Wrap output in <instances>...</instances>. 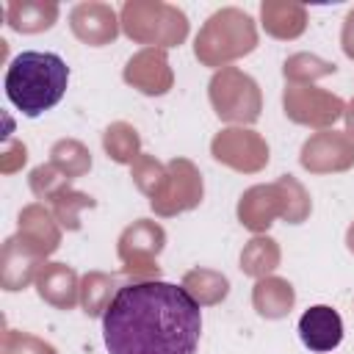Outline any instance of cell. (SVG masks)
<instances>
[{
    "label": "cell",
    "instance_id": "5bb4252c",
    "mask_svg": "<svg viewBox=\"0 0 354 354\" xmlns=\"http://www.w3.org/2000/svg\"><path fill=\"white\" fill-rule=\"evenodd\" d=\"M41 266H44V257L36 254L30 246H25L17 235H11L3 243V254H0V285H3V290H8V293L25 290L30 282H36Z\"/></svg>",
    "mask_w": 354,
    "mask_h": 354
},
{
    "label": "cell",
    "instance_id": "f1b7e54d",
    "mask_svg": "<svg viewBox=\"0 0 354 354\" xmlns=\"http://www.w3.org/2000/svg\"><path fill=\"white\" fill-rule=\"evenodd\" d=\"M28 185H30V191H33V196H39V199H53L58 191H64L66 185H69V180L53 166V163H41V166H36L33 171H30V177H28Z\"/></svg>",
    "mask_w": 354,
    "mask_h": 354
},
{
    "label": "cell",
    "instance_id": "484cf974",
    "mask_svg": "<svg viewBox=\"0 0 354 354\" xmlns=\"http://www.w3.org/2000/svg\"><path fill=\"white\" fill-rule=\"evenodd\" d=\"M337 66L321 55H313V53H296L285 61L282 66V75L288 83H296V86H310L313 80L318 77H326V75H335Z\"/></svg>",
    "mask_w": 354,
    "mask_h": 354
},
{
    "label": "cell",
    "instance_id": "7a4b0ae2",
    "mask_svg": "<svg viewBox=\"0 0 354 354\" xmlns=\"http://www.w3.org/2000/svg\"><path fill=\"white\" fill-rule=\"evenodd\" d=\"M66 83L69 66L55 53L25 50L14 55L6 69V97L28 119H36L44 111L55 108L66 94Z\"/></svg>",
    "mask_w": 354,
    "mask_h": 354
},
{
    "label": "cell",
    "instance_id": "4fadbf2b",
    "mask_svg": "<svg viewBox=\"0 0 354 354\" xmlns=\"http://www.w3.org/2000/svg\"><path fill=\"white\" fill-rule=\"evenodd\" d=\"M122 77H124L127 86H133L136 91H141L147 97H160V94H166L174 86V72L169 66L166 50H160V47L138 50L127 61Z\"/></svg>",
    "mask_w": 354,
    "mask_h": 354
},
{
    "label": "cell",
    "instance_id": "4316f807",
    "mask_svg": "<svg viewBox=\"0 0 354 354\" xmlns=\"http://www.w3.org/2000/svg\"><path fill=\"white\" fill-rule=\"evenodd\" d=\"M50 205H53V216L58 218V224H61L64 230H72V232H75V230H80V210L94 207L97 202H94L88 194H83V191L66 185L64 191H58V194L50 199Z\"/></svg>",
    "mask_w": 354,
    "mask_h": 354
},
{
    "label": "cell",
    "instance_id": "1f68e13d",
    "mask_svg": "<svg viewBox=\"0 0 354 354\" xmlns=\"http://www.w3.org/2000/svg\"><path fill=\"white\" fill-rule=\"evenodd\" d=\"M340 47L346 53V58L354 61V8L346 14L343 19V30H340Z\"/></svg>",
    "mask_w": 354,
    "mask_h": 354
},
{
    "label": "cell",
    "instance_id": "3957f363",
    "mask_svg": "<svg viewBox=\"0 0 354 354\" xmlns=\"http://www.w3.org/2000/svg\"><path fill=\"white\" fill-rule=\"evenodd\" d=\"M257 47V25L254 19L235 6H224L213 11L194 39V55L202 66L224 69L232 61L249 55Z\"/></svg>",
    "mask_w": 354,
    "mask_h": 354
},
{
    "label": "cell",
    "instance_id": "7c38bea8",
    "mask_svg": "<svg viewBox=\"0 0 354 354\" xmlns=\"http://www.w3.org/2000/svg\"><path fill=\"white\" fill-rule=\"evenodd\" d=\"M69 28H72L75 39H80L83 44L105 47L119 36L122 19L113 11V6L100 3V0H86L69 11Z\"/></svg>",
    "mask_w": 354,
    "mask_h": 354
},
{
    "label": "cell",
    "instance_id": "277c9868",
    "mask_svg": "<svg viewBox=\"0 0 354 354\" xmlns=\"http://www.w3.org/2000/svg\"><path fill=\"white\" fill-rule=\"evenodd\" d=\"M122 30L136 44L147 47H180L188 36V17L163 0H127L119 11Z\"/></svg>",
    "mask_w": 354,
    "mask_h": 354
},
{
    "label": "cell",
    "instance_id": "603a6c76",
    "mask_svg": "<svg viewBox=\"0 0 354 354\" xmlns=\"http://www.w3.org/2000/svg\"><path fill=\"white\" fill-rule=\"evenodd\" d=\"M116 279L111 274H102V271H88L83 279H80V304H83V313L88 318H102V313L108 310L111 299L116 296Z\"/></svg>",
    "mask_w": 354,
    "mask_h": 354
},
{
    "label": "cell",
    "instance_id": "d6986e66",
    "mask_svg": "<svg viewBox=\"0 0 354 354\" xmlns=\"http://www.w3.org/2000/svg\"><path fill=\"white\" fill-rule=\"evenodd\" d=\"M58 11L53 0H11L6 6V22L17 33H41L55 25Z\"/></svg>",
    "mask_w": 354,
    "mask_h": 354
},
{
    "label": "cell",
    "instance_id": "44dd1931",
    "mask_svg": "<svg viewBox=\"0 0 354 354\" xmlns=\"http://www.w3.org/2000/svg\"><path fill=\"white\" fill-rule=\"evenodd\" d=\"M183 288L188 290V296L199 304V307H210L227 299L230 293V279L221 271L213 268H191L183 277Z\"/></svg>",
    "mask_w": 354,
    "mask_h": 354
},
{
    "label": "cell",
    "instance_id": "7402d4cb",
    "mask_svg": "<svg viewBox=\"0 0 354 354\" xmlns=\"http://www.w3.org/2000/svg\"><path fill=\"white\" fill-rule=\"evenodd\" d=\"M279 243L268 235H254L243 252H241V271L246 277H254V279H263V277H271V271L279 266Z\"/></svg>",
    "mask_w": 354,
    "mask_h": 354
},
{
    "label": "cell",
    "instance_id": "ac0fdd59",
    "mask_svg": "<svg viewBox=\"0 0 354 354\" xmlns=\"http://www.w3.org/2000/svg\"><path fill=\"white\" fill-rule=\"evenodd\" d=\"M260 22L268 36L274 39H299L307 28V8L293 0H263L260 3Z\"/></svg>",
    "mask_w": 354,
    "mask_h": 354
},
{
    "label": "cell",
    "instance_id": "9c48e42d",
    "mask_svg": "<svg viewBox=\"0 0 354 354\" xmlns=\"http://www.w3.org/2000/svg\"><path fill=\"white\" fill-rule=\"evenodd\" d=\"M210 155L241 174H254L268 163V144L249 127H227L213 136Z\"/></svg>",
    "mask_w": 354,
    "mask_h": 354
},
{
    "label": "cell",
    "instance_id": "ba28073f",
    "mask_svg": "<svg viewBox=\"0 0 354 354\" xmlns=\"http://www.w3.org/2000/svg\"><path fill=\"white\" fill-rule=\"evenodd\" d=\"M205 185H202V174L199 169L188 160V158H174L166 163V180L160 194L149 202V207L155 210V216H177L185 210H194L202 202Z\"/></svg>",
    "mask_w": 354,
    "mask_h": 354
},
{
    "label": "cell",
    "instance_id": "8fae6325",
    "mask_svg": "<svg viewBox=\"0 0 354 354\" xmlns=\"http://www.w3.org/2000/svg\"><path fill=\"white\" fill-rule=\"evenodd\" d=\"M285 213H288V199H285V183H282V177L277 183L252 185L238 199V221L246 230L257 232V235H263L277 218L285 221Z\"/></svg>",
    "mask_w": 354,
    "mask_h": 354
},
{
    "label": "cell",
    "instance_id": "cb8c5ba5",
    "mask_svg": "<svg viewBox=\"0 0 354 354\" xmlns=\"http://www.w3.org/2000/svg\"><path fill=\"white\" fill-rule=\"evenodd\" d=\"M50 163L66 180H75V177L88 174V169H91V152L77 138H61V141H55L50 147Z\"/></svg>",
    "mask_w": 354,
    "mask_h": 354
},
{
    "label": "cell",
    "instance_id": "4dcf8cb0",
    "mask_svg": "<svg viewBox=\"0 0 354 354\" xmlns=\"http://www.w3.org/2000/svg\"><path fill=\"white\" fill-rule=\"evenodd\" d=\"M28 160V147L17 138H8L6 147H3V155H0V171L3 174H11L17 169H22Z\"/></svg>",
    "mask_w": 354,
    "mask_h": 354
},
{
    "label": "cell",
    "instance_id": "8992f818",
    "mask_svg": "<svg viewBox=\"0 0 354 354\" xmlns=\"http://www.w3.org/2000/svg\"><path fill=\"white\" fill-rule=\"evenodd\" d=\"M166 246V230L152 221V218H138L130 227H124V232L119 235V260H122V271L138 279H158L160 266H158V254Z\"/></svg>",
    "mask_w": 354,
    "mask_h": 354
},
{
    "label": "cell",
    "instance_id": "2e32d148",
    "mask_svg": "<svg viewBox=\"0 0 354 354\" xmlns=\"http://www.w3.org/2000/svg\"><path fill=\"white\" fill-rule=\"evenodd\" d=\"M299 337L310 351H332L343 340V318L329 304H315L299 318Z\"/></svg>",
    "mask_w": 354,
    "mask_h": 354
},
{
    "label": "cell",
    "instance_id": "30bf717a",
    "mask_svg": "<svg viewBox=\"0 0 354 354\" xmlns=\"http://www.w3.org/2000/svg\"><path fill=\"white\" fill-rule=\"evenodd\" d=\"M301 169L310 174H335V171H348L354 166V141L346 133L337 130H318L301 144L299 152Z\"/></svg>",
    "mask_w": 354,
    "mask_h": 354
},
{
    "label": "cell",
    "instance_id": "52a82bcc",
    "mask_svg": "<svg viewBox=\"0 0 354 354\" xmlns=\"http://www.w3.org/2000/svg\"><path fill=\"white\" fill-rule=\"evenodd\" d=\"M282 108L290 122L315 127V130H329L346 113V102L337 94L315 88L313 83L310 86L288 83L282 91Z\"/></svg>",
    "mask_w": 354,
    "mask_h": 354
},
{
    "label": "cell",
    "instance_id": "6da1fadb",
    "mask_svg": "<svg viewBox=\"0 0 354 354\" xmlns=\"http://www.w3.org/2000/svg\"><path fill=\"white\" fill-rule=\"evenodd\" d=\"M202 310L188 290L138 279L116 290L102 313L108 354H196Z\"/></svg>",
    "mask_w": 354,
    "mask_h": 354
},
{
    "label": "cell",
    "instance_id": "83f0119b",
    "mask_svg": "<svg viewBox=\"0 0 354 354\" xmlns=\"http://www.w3.org/2000/svg\"><path fill=\"white\" fill-rule=\"evenodd\" d=\"M130 177H133V183L138 185V191L152 202L158 194H160V188H163V180H166V166L160 163V160H155L152 155H138L136 158V163L130 166Z\"/></svg>",
    "mask_w": 354,
    "mask_h": 354
},
{
    "label": "cell",
    "instance_id": "f546056e",
    "mask_svg": "<svg viewBox=\"0 0 354 354\" xmlns=\"http://www.w3.org/2000/svg\"><path fill=\"white\" fill-rule=\"evenodd\" d=\"M3 354H58V351L30 332L6 329L3 332Z\"/></svg>",
    "mask_w": 354,
    "mask_h": 354
},
{
    "label": "cell",
    "instance_id": "5b68a950",
    "mask_svg": "<svg viewBox=\"0 0 354 354\" xmlns=\"http://www.w3.org/2000/svg\"><path fill=\"white\" fill-rule=\"evenodd\" d=\"M207 97H210V105L221 122L243 127V124H252L260 119V111H263L260 86L254 83V77H249L238 66L218 69L210 77Z\"/></svg>",
    "mask_w": 354,
    "mask_h": 354
},
{
    "label": "cell",
    "instance_id": "d6a6232c",
    "mask_svg": "<svg viewBox=\"0 0 354 354\" xmlns=\"http://www.w3.org/2000/svg\"><path fill=\"white\" fill-rule=\"evenodd\" d=\"M343 119H346V136L354 141V100L346 105V113H343Z\"/></svg>",
    "mask_w": 354,
    "mask_h": 354
},
{
    "label": "cell",
    "instance_id": "9a60e30c",
    "mask_svg": "<svg viewBox=\"0 0 354 354\" xmlns=\"http://www.w3.org/2000/svg\"><path fill=\"white\" fill-rule=\"evenodd\" d=\"M17 227H19L17 238L25 246H30L36 254H41V257H50L58 249V243H61V224H58V218L53 216V210H47L39 202H33V205L19 210Z\"/></svg>",
    "mask_w": 354,
    "mask_h": 354
},
{
    "label": "cell",
    "instance_id": "e0dca14e",
    "mask_svg": "<svg viewBox=\"0 0 354 354\" xmlns=\"http://www.w3.org/2000/svg\"><path fill=\"white\" fill-rule=\"evenodd\" d=\"M36 293L55 310H72L80 301V279L66 263H44L36 277Z\"/></svg>",
    "mask_w": 354,
    "mask_h": 354
},
{
    "label": "cell",
    "instance_id": "d4e9b609",
    "mask_svg": "<svg viewBox=\"0 0 354 354\" xmlns=\"http://www.w3.org/2000/svg\"><path fill=\"white\" fill-rule=\"evenodd\" d=\"M102 147L108 152V158L113 163H136V158L141 155V138L138 130L127 122H113L105 127L102 133Z\"/></svg>",
    "mask_w": 354,
    "mask_h": 354
},
{
    "label": "cell",
    "instance_id": "ffe728a7",
    "mask_svg": "<svg viewBox=\"0 0 354 354\" xmlns=\"http://www.w3.org/2000/svg\"><path fill=\"white\" fill-rule=\"evenodd\" d=\"M252 304H254V310H257L260 318L277 321V318H285L293 310L296 290L282 277H263L252 288Z\"/></svg>",
    "mask_w": 354,
    "mask_h": 354
},
{
    "label": "cell",
    "instance_id": "836d02e7",
    "mask_svg": "<svg viewBox=\"0 0 354 354\" xmlns=\"http://www.w3.org/2000/svg\"><path fill=\"white\" fill-rule=\"evenodd\" d=\"M346 246H348V252L354 254V221H351L348 230H346Z\"/></svg>",
    "mask_w": 354,
    "mask_h": 354
}]
</instances>
